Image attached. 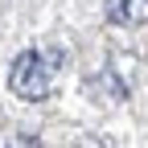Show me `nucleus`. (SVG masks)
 Here are the masks:
<instances>
[{
  "label": "nucleus",
  "instance_id": "1",
  "mask_svg": "<svg viewBox=\"0 0 148 148\" xmlns=\"http://www.w3.org/2000/svg\"><path fill=\"white\" fill-rule=\"evenodd\" d=\"M53 82H58V58L45 49H25L21 58L12 62V74H8V86H12V95L16 99H49V90Z\"/></svg>",
  "mask_w": 148,
  "mask_h": 148
},
{
  "label": "nucleus",
  "instance_id": "2",
  "mask_svg": "<svg viewBox=\"0 0 148 148\" xmlns=\"http://www.w3.org/2000/svg\"><path fill=\"white\" fill-rule=\"evenodd\" d=\"M107 16L115 25H144L148 21V0H107Z\"/></svg>",
  "mask_w": 148,
  "mask_h": 148
},
{
  "label": "nucleus",
  "instance_id": "3",
  "mask_svg": "<svg viewBox=\"0 0 148 148\" xmlns=\"http://www.w3.org/2000/svg\"><path fill=\"white\" fill-rule=\"evenodd\" d=\"M4 148H45V144L37 140V136H12V140H8Z\"/></svg>",
  "mask_w": 148,
  "mask_h": 148
}]
</instances>
